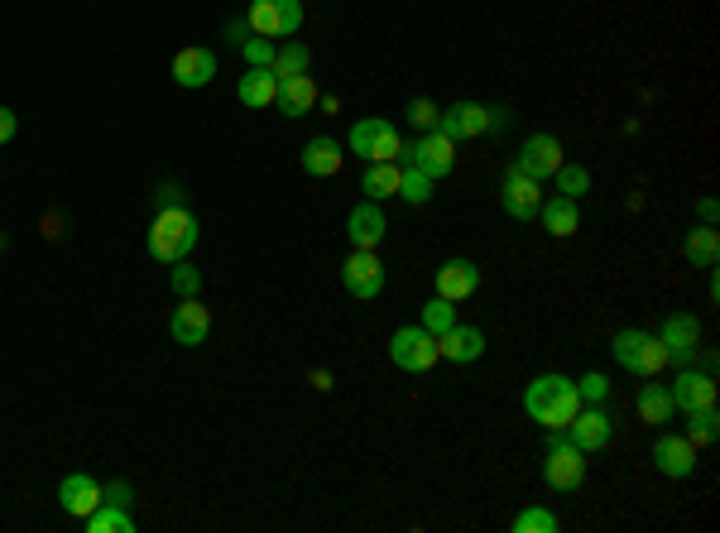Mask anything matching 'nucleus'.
Segmentation results:
<instances>
[{
	"label": "nucleus",
	"mask_w": 720,
	"mask_h": 533,
	"mask_svg": "<svg viewBox=\"0 0 720 533\" xmlns=\"http://www.w3.org/2000/svg\"><path fill=\"white\" fill-rule=\"evenodd\" d=\"M524 408L533 423H543L548 433H567V423L581 408V394H576V380L567 375H538L533 384L524 390Z\"/></svg>",
	"instance_id": "obj_1"
},
{
	"label": "nucleus",
	"mask_w": 720,
	"mask_h": 533,
	"mask_svg": "<svg viewBox=\"0 0 720 533\" xmlns=\"http://www.w3.org/2000/svg\"><path fill=\"white\" fill-rule=\"evenodd\" d=\"M197 216H192L183 202L178 208H159L154 212V222H149V256L159 260V264H178V260H188L192 256V246H197Z\"/></svg>",
	"instance_id": "obj_2"
},
{
	"label": "nucleus",
	"mask_w": 720,
	"mask_h": 533,
	"mask_svg": "<svg viewBox=\"0 0 720 533\" xmlns=\"http://www.w3.org/2000/svg\"><path fill=\"white\" fill-rule=\"evenodd\" d=\"M610 351H615V360L629 375H658L668 366V351L663 342H658L653 332H639V327H624V332H615V342H610Z\"/></svg>",
	"instance_id": "obj_3"
},
{
	"label": "nucleus",
	"mask_w": 720,
	"mask_h": 533,
	"mask_svg": "<svg viewBox=\"0 0 720 533\" xmlns=\"http://www.w3.org/2000/svg\"><path fill=\"white\" fill-rule=\"evenodd\" d=\"M543 481L552 490H576L586 481V452L576 447L567 433H552V442H548V457H543Z\"/></svg>",
	"instance_id": "obj_4"
},
{
	"label": "nucleus",
	"mask_w": 720,
	"mask_h": 533,
	"mask_svg": "<svg viewBox=\"0 0 720 533\" xmlns=\"http://www.w3.org/2000/svg\"><path fill=\"white\" fill-rule=\"evenodd\" d=\"M351 154H360L365 164H384V159H399L404 154V135L380 116H365L351 126Z\"/></svg>",
	"instance_id": "obj_5"
},
{
	"label": "nucleus",
	"mask_w": 720,
	"mask_h": 533,
	"mask_svg": "<svg viewBox=\"0 0 720 533\" xmlns=\"http://www.w3.org/2000/svg\"><path fill=\"white\" fill-rule=\"evenodd\" d=\"M245 24L264 39H288L303 29V0H250Z\"/></svg>",
	"instance_id": "obj_6"
},
{
	"label": "nucleus",
	"mask_w": 720,
	"mask_h": 533,
	"mask_svg": "<svg viewBox=\"0 0 720 533\" xmlns=\"http://www.w3.org/2000/svg\"><path fill=\"white\" fill-rule=\"evenodd\" d=\"M389 360L408 375H423L428 366H437V336L428 332V327H399V332L389 336Z\"/></svg>",
	"instance_id": "obj_7"
},
{
	"label": "nucleus",
	"mask_w": 720,
	"mask_h": 533,
	"mask_svg": "<svg viewBox=\"0 0 720 533\" xmlns=\"http://www.w3.org/2000/svg\"><path fill=\"white\" fill-rule=\"evenodd\" d=\"M404 154H408V164H413V168H423L432 183L447 178L456 168V140H447L442 130H423L413 144H404Z\"/></svg>",
	"instance_id": "obj_8"
},
{
	"label": "nucleus",
	"mask_w": 720,
	"mask_h": 533,
	"mask_svg": "<svg viewBox=\"0 0 720 533\" xmlns=\"http://www.w3.org/2000/svg\"><path fill=\"white\" fill-rule=\"evenodd\" d=\"M658 342H663L672 366H692L696 351H701V322H696L692 312H668V318H663V332H658Z\"/></svg>",
	"instance_id": "obj_9"
},
{
	"label": "nucleus",
	"mask_w": 720,
	"mask_h": 533,
	"mask_svg": "<svg viewBox=\"0 0 720 533\" xmlns=\"http://www.w3.org/2000/svg\"><path fill=\"white\" fill-rule=\"evenodd\" d=\"M567 438L581 447L586 457H591V452H605L610 438H615V418H610L600 404H581V408H576V418L567 423Z\"/></svg>",
	"instance_id": "obj_10"
},
{
	"label": "nucleus",
	"mask_w": 720,
	"mask_h": 533,
	"mask_svg": "<svg viewBox=\"0 0 720 533\" xmlns=\"http://www.w3.org/2000/svg\"><path fill=\"white\" fill-rule=\"evenodd\" d=\"M437 130L447 140H476V135H490L495 130V111L480 102H456L447 106V111L437 116Z\"/></svg>",
	"instance_id": "obj_11"
},
{
	"label": "nucleus",
	"mask_w": 720,
	"mask_h": 533,
	"mask_svg": "<svg viewBox=\"0 0 720 533\" xmlns=\"http://www.w3.org/2000/svg\"><path fill=\"white\" fill-rule=\"evenodd\" d=\"M500 208L504 216H514V222H533L538 208H543V198H538V178L519 174V168H504V183H500Z\"/></svg>",
	"instance_id": "obj_12"
},
{
	"label": "nucleus",
	"mask_w": 720,
	"mask_h": 533,
	"mask_svg": "<svg viewBox=\"0 0 720 533\" xmlns=\"http://www.w3.org/2000/svg\"><path fill=\"white\" fill-rule=\"evenodd\" d=\"M668 394H672V404H677L682 414H692V408H711L716 404V375H706L692 360V366L677 370V380L668 384Z\"/></svg>",
	"instance_id": "obj_13"
},
{
	"label": "nucleus",
	"mask_w": 720,
	"mask_h": 533,
	"mask_svg": "<svg viewBox=\"0 0 720 533\" xmlns=\"http://www.w3.org/2000/svg\"><path fill=\"white\" fill-rule=\"evenodd\" d=\"M341 284H346V294L360 298V303L380 298V288H384V264H380L375 250H356V256H346Z\"/></svg>",
	"instance_id": "obj_14"
},
{
	"label": "nucleus",
	"mask_w": 720,
	"mask_h": 533,
	"mask_svg": "<svg viewBox=\"0 0 720 533\" xmlns=\"http://www.w3.org/2000/svg\"><path fill=\"white\" fill-rule=\"evenodd\" d=\"M557 164H562L557 135H528L524 150H519V159H514V168H519V174H528V178H538V183L557 174Z\"/></svg>",
	"instance_id": "obj_15"
},
{
	"label": "nucleus",
	"mask_w": 720,
	"mask_h": 533,
	"mask_svg": "<svg viewBox=\"0 0 720 533\" xmlns=\"http://www.w3.org/2000/svg\"><path fill=\"white\" fill-rule=\"evenodd\" d=\"M168 332H173L178 346H202L212 332V308H202L197 298H183L173 308V318H168Z\"/></svg>",
	"instance_id": "obj_16"
},
{
	"label": "nucleus",
	"mask_w": 720,
	"mask_h": 533,
	"mask_svg": "<svg viewBox=\"0 0 720 533\" xmlns=\"http://www.w3.org/2000/svg\"><path fill=\"white\" fill-rule=\"evenodd\" d=\"M437 356H442V360H456V366H471V360L485 356V332H480V327L452 322L447 332L437 336Z\"/></svg>",
	"instance_id": "obj_17"
},
{
	"label": "nucleus",
	"mask_w": 720,
	"mask_h": 533,
	"mask_svg": "<svg viewBox=\"0 0 720 533\" xmlns=\"http://www.w3.org/2000/svg\"><path fill=\"white\" fill-rule=\"evenodd\" d=\"M101 481H92L87 471H72V476H63V486H58V505L72 514V519H87L96 505H101Z\"/></svg>",
	"instance_id": "obj_18"
},
{
	"label": "nucleus",
	"mask_w": 720,
	"mask_h": 533,
	"mask_svg": "<svg viewBox=\"0 0 720 533\" xmlns=\"http://www.w3.org/2000/svg\"><path fill=\"white\" fill-rule=\"evenodd\" d=\"M653 466L663 471V476H672V481L692 476V471H696V447L682 438V433H663V438L653 442Z\"/></svg>",
	"instance_id": "obj_19"
},
{
	"label": "nucleus",
	"mask_w": 720,
	"mask_h": 533,
	"mask_svg": "<svg viewBox=\"0 0 720 533\" xmlns=\"http://www.w3.org/2000/svg\"><path fill=\"white\" fill-rule=\"evenodd\" d=\"M384 232H389V222H384V212H380V202H360V208H351V216H346V236H351V246L356 250H375Z\"/></svg>",
	"instance_id": "obj_20"
},
{
	"label": "nucleus",
	"mask_w": 720,
	"mask_h": 533,
	"mask_svg": "<svg viewBox=\"0 0 720 533\" xmlns=\"http://www.w3.org/2000/svg\"><path fill=\"white\" fill-rule=\"evenodd\" d=\"M298 164H303V174H308V178H332V174H341L346 150H341V144H336L332 135H317V140H308V144H303Z\"/></svg>",
	"instance_id": "obj_21"
},
{
	"label": "nucleus",
	"mask_w": 720,
	"mask_h": 533,
	"mask_svg": "<svg viewBox=\"0 0 720 533\" xmlns=\"http://www.w3.org/2000/svg\"><path fill=\"white\" fill-rule=\"evenodd\" d=\"M480 288V270L471 260H447L437 270V298H447V303H466Z\"/></svg>",
	"instance_id": "obj_22"
},
{
	"label": "nucleus",
	"mask_w": 720,
	"mask_h": 533,
	"mask_svg": "<svg viewBox=\"0 0 720 533\" xmlns=\"http://www.w3.org/2000/svg\"><path fill=\"white\" fill-rule=\"evenodd\" d=\"M216 78V54L212 48H183V54L173 58V82L178 87H207V82Z\"/></svg>",
	"instance_id": "obj_23"
},
{
	"label": "nucleus",
	"mask_w": 720,
	"mask_h": 533,
	"mask_svg": "<svg viewBox=\"0 0 720 533\" xmlns=\"http://www.w3.org/2000/svg\"><path fill=\"white\" fill-rule=\"evenodd\" d=\"M274 106H279L288 120L308 116L312 106H317V82H312L308 72H298V78H279V96H274Z\"/></svg>",
	"instance_id": "obj_24"
},
{
	"label": "nucleus",
	"mask_w": 720,
	"mask_h": 533,
	"mask_svg": "<svg viewBox=\"0 0 720 533\" xmlns=\"http://www.w3.org/2000/svg\"><path fill=\"white\" fill-rule=\"evenodd\" d=\"M538 216H543V232H548V236H557V240H567V236L581 232V212H576V202H572V198H562V192L543 198Z\"/></svg>",
	"instance_id": "obj_25"
},
{
	"label": "nucleus",
	"mask_w": 720,
	"mask_h": 533,
	"mask_svg": "<svg viewBox=\"0 0 720 533\" xmlns=\"http://www.w3.org/2000/svg\"><path fill=\"white\" fill-rule=\"evenodd\" d=\"M399 159H384V164H365V174H360V192H365L370 202H384V198H399Z\"/></svg>",
	"instance_id": "obj_26"
},
{
	"label": "nucleus",
	"mask_w": 720,
	"mask_h": 533,
	"mask_svg": "<svg viewBox=\"0 0 720 533\" xmlns=\"http://www.w3.org/2000/svg\"><path fill=\"white\" fill-rule=\"evenodd\" d=\"M240 106H274V96H279V78H274L269 68H250L245 78H240Z\"/></svg>",
	"instance_id": "obj_27"
},
{
	"label": "nucleus",
	"mask_w": 720,
	"mask_h": 533,
	"mask_svg": "<svg viewBox=\"0 0 720 533\" xmlns=\"http://www.w3.org/2000/svg\"><path fill=\"white\" fill-rule=\"evenodd\" d=\"M682 256H687L696 270H716V260H720V236H716V226H696V232L682 236Z\"/></svg>",
	"instance_id": "obj_28"
},
{
	"label": "nucleus",
	"mask_w": 720,
	"mask_h": 533,
	"mask_svg": "<svg viewBox=\"0 0 720 533\" xmlns=\"http://www.w3.org/2000/svg\"><path fill=\"white\" fill-rule=\"evenodd\" d=\"M634 408H639L644 423H672V414H677V404H672L668 384H639V394H634Z\"/></svg>",
	"instance_id": "obj_29"
},
{
	"label": "nucleus",
	"mask_w": 720,
	"mask_h": 533,
	"mask_svg": "<svg viewBox=\"0 0 720 533\" xmlns=\"http://www.w3.org/2000/svg\"><path fill=\"white\" fill-rule=\"evenodd\" d=\"M82 524H87V533H135V514H130L125 505L101 500L87 519H82Z\"/></svg>",
	"instance_id": "obj_30"
},
{
	"label": "nucleus",
	"mask_w": 720,
	"mask_h": 533,
	"mask_svg": "<svg viewBox=\"0 0 720 533\" xmlns=\"http://www.w3.org/2000/svg\"><path fill=\"white\" fill-rule=\"evenodd\" d=\"M692 447H711L720 438V414H716V404L711 408H692L687 414V433H682Z\"/></svg>",
	"instance_id": "obj_31"
},
{
	"label": "nucleus",
	"mask_w": 720,
	"mask_h": 533,
	"mask_svg": "<svg viewBox=\"0 0 720 533\" xmlns=\"http://www.w3.org/2000/svg\"><path fill=\"white\" fill-rule=\"evenodd\" d=\"M308 68H312L308 44H279L274 48V63H269L274 78H298V72H308Z\"/></svg>",
	"instance_id": "obj_32"
},
{
	"label": "nucleus",
	"mask_w": 720,
	"mask_h": 533,
	"mask_svg": "<svg viewBox=\"0 0 720 533\" xmlns=\"http://www.w3.org/2000/svg\"><path fill=\"white\" fill-rule=\"evenodd\" d=\"M552 178H557V192H562V198H572V202H581V192L591 188V174H586L581 164H567V159L557 164V174H552Z\"/></svg>",
	"instance_id": "obj_33"
},
{
	"label": "nucleus",
	"mask_w": 720,
	"mask_h": 533,
	"mask_svg": "<svg viewBox=\"0 0 720 533\" xmlns=\"http://www.w3.org/2000/svg\"><path fill=\"white\" fill-rule=\"evenodd\" d=\"M399 198H404V202H413V208H423V202L432 198V178L423 174V168L408 164L404 174H399Z\"/></svg>",
	"instance_id": "obj_34"
},
{
	"label": "nucleus",
	"mask_w": 720,
	"mask_h": 533,
	"mask_svg": "<svg viewBox=\"0 0 720 533\" xmlns=\"http://www.w3.org/2000/svg\"><path fill=\"white\" fill-rule=\"evenodd\" d=\"M509 529H514V533H557V529H562V519L552 514V510H538V505H533V510L514 514V524H509Z\"/></svg>",
	"instance_id": "obj_35"
},
{
	"label": "nucleus",
	"mask_w": 720,
	"mask_h": 533,
	"mask_svg": "<svg viewBox=\"0 0 720 533\" xmlns=\"http://www.w3.org/2000/svg\"><path fill=\"white\" fill-rule=\"evenodd\" d=\"M452 322H456V308H452V303H447V298H432L428 308H423V322H418V327H428L432 336H442Z\"/></svg>",
	"instance_id": "obj_36"
},
{
	"label": "nucleus",
	"mask_w": 720,
	"mask_h": 533,
	"mask_svg": "<svg viewBox=\"0 0 720 533\" xmlns=\"http://www.w3.org/2000/svg\"><path fill=\"white\" fill-rule=\"evenodd\" d=\"M274 48H279L274 39H264V34H250V39L240 44V54H245L250 68H269V63H274Z\"/></svg>",
	"instance_id": "obj_37"
},
{
	"label": "nucleus",
	"mask_w": 720,
	"mask_h": 533,
	"mask_svg": "<svg viewBox=\"0 0 720 533\" xmlns=\"http://www.w3.org/2000/svg\"><path fill=\"white\" fill-rule=\"evenodd\" d=\"M576 394H581V404H605L610 380L600 370H591V375H581V380H576Z\"/></svg>",
	"instance_id": "obj_38"
},
{
	"label": "nucleus",
	"mask_w": 720,
	"mask_h": 533,
	"mask_svg": "<svg viewBox=\"0 0 720 533\" xmlns=\"http://www.w3.org/2000/svg\"><path fill=\"white\" fill-rule=\"evenodd\" d=\"M173 288H178V298H197V288H202V274L192 270L188 260H178V264H173Z\"/></svg>",
	"instance_id": "obj_39"
},
{
	"label": "nucleus",
	"mask_w": 720,
	"mask_h": 533,
	"mask_svg": "<svg viewBox=\"0 0 720 533\" xmlns=\"http://www.w3.org/2000/svg\"><path fill=\"white\" fill-rule=\"evenodd\" d=\"M437 106H432V102H408V120H413V126L418 130H437Z\"/></svg>",
	"instance_id": "obj_40"
},
{
	"label": "nucleus",
	"mask_w": 720,
	"mask_h": 533,
	"mask_svg": "<svg viewBox=\"0 0 720 533\" xmlns=\"http://www.w3.org/2000/svg\"><path fill=\"white\" fill-rule=\"evenodd\" d=\"M178 202H183V188H178V183H164L159 192H154V212H159V208H178Z\"/></svg>",
	"instance_id": "obj_41"
},
{
	"label": "nucleus",
	"mask_w": 720,
	"mask_h": 533,
	"mask_svg": "<svg viewBox=\"0 0 720 533\" xmlns=\"http://www.w3.org/2000/svg\"><path fill=\"white\" fill-rule=\"evenodd\" d=\"M15 126H20L15 111H10V106H0V144H10V140H15Z\"/></svg>",
	"instance_id": "obj_42"
},
{
	"label": "nucleus",
	"mask_w": 720,
	"mask_h": 533,
	"mask_svg": "<svg viewBox=\"0 0 720 533\" xmlns=\"http://www.w3.org/2000/svg\"><path fill=\"white\" fill-rule=\"evenodd\" d=\"M101 495H106L111 505H130V486H125V481H111V486H101Z\"/></svg>",
	"instance_id": "obj_43"
},
{
	"label": "nucleus",
	"mask_w": 720,
	"mask_h": 533,
	"mask_svg": "<svg viewBox=\"0 0 720 533\" xmlns=\"http://www.w3.org/2000/svg\"><path fill=\"white\" fill-rule=\"evenodd\" d=\"M245 34H255V29H250V24H245V20H231V24H226V39H236V44H245Z\"/></svg>",
	"instance_id": "obj_44"
},
{
	"label": "nucleus",
	"mask_w": 720,
	"mask_h": 533,
	"mask_svg": "<svg viewBox=\"0 0 720 533\" xmlns=\"http://www.w3.org/2000/svg\"><path fill=\"white\" fill-rule=\"evenodd\" d=\"M696 212H701L706 226H716V212H720V208H716V198H701V208H696Z\"/></svg>",
	"instance_id": "obj_45"
},
{
	"label": "nucleus",
	"mask_w": 720,
	"mask_h": 533,
	"mask_svg": "<svg viewBox=\"0 0 720 533\" xmlns=\"http://www.w3.org/2000/svg\"><path fill=\"white\" fill-rule=\"evenodd\" d=\"M312 390H332V375L327 370H312Z\"/></svg>",
	"instance_id": "obj_46"
}]
</instances>
